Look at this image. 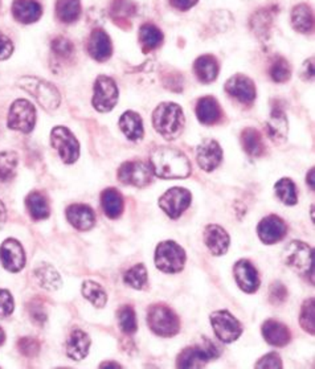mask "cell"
Wrapping results in <instances>:
<instances>
[{"mask_svg":"<svg viewBox=\"0 0 315 369\" xmlns=\"http://www.w3.org/2000/svg\"><path fill=\"white\" fill-rule=\"evenodd\" d=\"M13 43L11 38L0 32V61L7 60L13 56Z\"/></svg>","mask_w":315,"mask_h":369,"instance_id":"cell-51","label":"cell"},{"mask_svg":"<svg viewBox=\"0 0 315 369\" xmlns=\"http://www.w3.org/2000/svg\"><path fill=\"white\" fill-rule=\"evenodd\" d=\"M184 123L183 109L175 102H163L153 113L154 128L164 140H176L183 133Z\"/></svg>","mask_w":315,"mask_h":369,"instance_id":"cell-2","label":"cell"},{"mask_svg":"<svg viewBox=\"0 0 315 369\" xmlns=\"http://www.w3.org/2000/svg\"><path fill=\"white\" fill-rule=\"evenodd\" d=\"M17 162V153L13 151L0 153V181L8 183L15 178Z\"/></svg>","mask_w":315,"mask_h":369,"instance_id":"cell-40","label":"cell"},{"mask_svg":"<svg viewBox=\"0 0 315 369\" xmlns=\"http://www.w3.org/2000/svg\"><path fill=\"white\" fill-rule=\"evenodd\" d=\"M15 310L13 295L8 290L0 289V318L10 317Z\"/></svg>","mask_w":315,"mask_h":369,"instance_id":"cell-48","label":"cell"},{"mask_svg":"<svg viewBox=\"0 0 315 369\" xmlns=\"http://www.w3.org/2000/svg\"><path fill=\"white\" fill-rule=\"evenodd\" d=\"M191 202V192L182 187H174L159 197V206L167 216L176 220L190 208Z\"/></svg>","mask_w":315,"mask_h":369,"instance_id":"cell-13","label":"cell"},{"mask_svg":"<svg viewBox=\"0 0 315 369\" xmlns=\"http://www.w3.org/2000/svg\"><path fill=\"white\" fill-rule=\"evenodd\" d=\"M82 295L97 308H104L107 303V294L104 287L94 280H85L82 283Z\"/></svg>","mask_w":315,"mask_h":369,"instance_id":"cell-38","label":"cell"},{"mask_svg":"<svg viewBox=\"0 0 315 369\" xmlns=\"http://www.w3.org/2000/svg\"><path fill=\"white\" fill-rule=\"evenodd\" d=\"M147 324L158 336L171 338L180 330V320L169 306L153 305L147 311Z\"/></svg>","mask_w":315,"mask_h":369,"instance_id":"cell-4","label":"cell"},{"mask_svg":"<svg viewBox=\"0 0 315 369\" xmlns=\"http://www.w3.org/2000/svg\"><path fill=\"white\" fill-rule=\"evenodd\" d=\"M17 85L29 93L39 102L40 106L48 112L56 110L61 102V96L57 88L45 80L38 77H23L19 80Z\"/></svg>","mask_w":315,"mask_h":369,"instance_id":"cell-3","label":"cell"},{"mask_svg":"<svg viewBox=\"0 0 315 369\" xmlns=\"http://www.w3.org/2000/svg\"><path fill=\"white\" fill-rule=\"evenodd\" d=\"M101 205L109 218H118L123 212V197L116 188H107L101 193Z\"/></svg>","mask_w":315,"mask_h":369,"instance_id":"cell-31","label":"cell"},{"mask_svg":"<svg viewBox=\"0 0 315 369\" xmlns=\"http://www.w3.org/2000/svg\"><path fill=\"white\" fill-rule=\"evenodd\" d=\"M51 48H52L53 54L61 60L70 59L75 53V47H73L72 41L69 38H63V36L53 38Z\"/></svg>","mask_w":315,"mask_h":369,"instance_id":"cell-45","label":"cell"},{"mask_svg":"<svg viewBox=\"0 0 315 369\" xmlns=\"http://www.w3.org/2000/svg\"><path fill=\"white\" fill-rule=\"evenodd\" d=\"M52 147L66 165H73L79 156V143L73 133L66 126H56L51 131Z\"/></svg>","mask_w":315,"mask_h":369,"instance_id":"cell-9","label":"cell"},{"mask_svg":"<svg viewBox=\"0 0 315 369\" xmlns=\"http://www.w3.org/2000/svg\"><path fill=\"white\" fill-rule=\"evenodd\" d=\"M139 43L142 47V51L145 53L154 51L159 48L163 43V32L157 26L151 23H146L139 29Z\"/></svg>","mask_w":315,"mask_h":369,"instance_id":"cell-35","label":"cell"},{"mask_svg":"<svg viewBox=\"0 0 315 369\" xmlns=\"http://www.w3.org/2000/svg\"><path fill=\"white\" fill-rule=\"evenodd\" d=\"M150 167L160 179H184L191 175V165L182 151L171 147H157L150 153Z\"/></svg>","mask_w":315,"mask_h":369,"instance_id":"cell-1","label":"cell"},{"mask_svg":"<svg viewBox=\"0 0 315 369\" xmlns=\"http://www.w3.org/2000/svg\"><path fill=\"white\" fill-rule=\"evenodd\" d=\"M266 131H268V137L276 144H281L288 140L289 123L286 114L281 106H273V110L266 122Z\"/></svg>","mask_w":315,"mask_h":369,"instance_id":"cell-21","label":"cell"},{"mask_svg":"<svg viewBox=\"0 0 315 369\" xmlns=\"http://www.w3.org/2000/svg\"><path fill=\"white\" fill-rule=\"evenodd\" d=\"M197 116L200 123L212 126L222 119L223 112L213 97H203L197 103Z\"/></svg>","mask_w":315,"mask_h":369,"instance_id":"cell-26","label":"cell"},{"mask_svg":"<svg viewBox=\"0 0 315 369\" xmlns=\"http://www.w3.org/2000/svg\"><path fill=\"white\" fill-rule=\"evenodd\" d=\"M6 220H7V209H6L4 204L1 203V200H0V229L6 224Z\"/></svg>","mask_w":315,"mask_h":369,"instance_id":"cell-53","label":"cell"},{"mask_svg":"<svg viewBox=\"0 0 315 369\" xmlns=\"http://www.w3.org/2000/svg\"><path fill=\"white\" fill-rule=\"evenodd\" d=\"M197 160L199 167L206 172L216 170L223 160V150L220 144L213 140H203L197 146Z\"/></svg>","mask_w":315,"mask_h":369,"instance_id":"cell-16","label":"cell"},{"mask_svg":"<svg viewBox=\"0 0 315 369\" xmlns=\"http://www.w3.org/2000/svg\"><path fill=\"white\" fill-rule=\"evenodd\" d=\"M270 78L277 84H285L291 77V66L289 61L284 57H277L269 68Z\"/></svg>","mask_w":315,"mask_h":369,"instance_id":"cell-43","label":"cell"},{"mask_svg":"<svg viewBox=\"0 0 315 369\" xmlns=\"http://www.w3.org/2000/svg\"><path fill=\"white\" fill-rule=\"evenodd\" d=\"M119 91L112 77L98 76L93 88V107L100 113L112 112L118 102Z\"/></svg>","mask_w":315,"mask_h":369,"instance_id":"cell-8","label":"cell"},{"mask_svg":"<svg viewBox=\"0 0 315 369\" xmlns=\"http://www.w3.org/2000/svg\"><path fill=\"white\" fill-rule=\"evenodd\" d=\"M203 239L206 246L210 249V253L216 257L224 255L228 252L231 239L226 230L217 224H210L204 228Z\"/></svg>","mask_w":315,"mask_h":369,"instance_id":"cell-20","label":"cell"},{"mask_svg":"<svg viewBox=\"0 0 315 369\" xmlns=\"http://www.w3.org/2000/svg\"><path fill=\"white\" fill-rule=\"evenodd\" d=\"M224 88L231 97L236 98L237 101L244 105H252L257 96L254 82L250 80L249 77L244 76V75H235L231 77L225 82Z\"/></svg>","mask_w":315,"mask_h":369,"instance_id":"cell-15","label":"cell"},{"mask_svg":"<svg viewBox=\"0 0 315 369\" xmlns=\"http://www.w3.org/2000/svg\"><path fill=\"white\" fill-rule=\"evenodd\" d=\"M256 368H282V360L277 352H270L256 363Z\"/></svg>","mask_w":315,"mask_h":369,"instance_id":"cell-49","label":"cell"},{"mask_svg":"<svg viewBox=\"0 0 315 369\" xmlns=\"http://www.w3.org/2000/svg\"><path fill=\"white\" fill-rule=\"evenodd\" d=\"M88 52L93 60L104 63L107 61L113 54V44L110 36L106 33L104 29L97 28L91 33V38L88 41Z\"/></svg>","mask_w":315,"mask_h":369,"instance_id":"cell-19","label":"cell"},{"mask_svg":"<svg viewBox=\"0 0 315 369\" xmlns=\"http://www.w3.org/2000/svg\"><path fill=\"white\" fill-rule=\"evenodd\" d=\"M286 233H288V227L285 221L276 215L263 217L257 227L259 239L266 245H273L281 241L286 236Z\"/></svg>","mask_w":315,"mask_h":369,"instance_id":"cell-18","label":"cell"},{"mask_svg":"<svg viewBox=\"0 0 315 369\" xmlns=\"http://www.w3.org/2000/svg\"><path fill=\"white\" fill-rule=\"evenodd\" d=\"M153 170L148 163L142 160H129L122 163L118 168L117 176L125 186H132L138 188L147 187L153 181Z\"/></svg>","mask_w":315,"mask_h":369,"instance_id":"cell-12","label":"cell"},{"mask_svg":"<svg viewBox=\"0 0 315 369\" xmlns=\"http://www.w3.org/2000/svg\"><path fill=\"white\" fill-rule=\"evenodd\" d=\"M137 13V7L132 0H114L110 8V16L113 22L119 27L126 24V28H130V20Z\"/></svg>","mask_w":315,"mask_h":369,"instance_id":"cell-33","label":"cell"},{"mask_svg":"<svg viewBox=\"0 0 315 369\" xmlns=\"http://www.w3.org/2000/svg\"><path fill=\"white\" fill-rule=\"evenodd\" d=\"M101 368H106V367H113V368H121V366H119L118 363H112V361H106V363H102L101 366H100Z\"/></svg>","mask_w":315,"mask_h":369,"instance_id":"cell-55","label":"cell"},{"mask_svg":"<svg viewBox=\"0 0 315 369\" xmlns=\"http://www.w3.org/2000/svg\"><path fill=\"white\" fill-rule=\"evenodd\" d=\"M288 289L279 280H275L269 287V302L273 306H279L285 303L288 299Z\"/></svg>","mask_w":315,"mask_h":369,"instance_id":"cell-46","label":"cell"},{"mask_svg":"<svg viewBox=\"0 0 315 369\" xmlns=\"http://www.w3.org/2000/svg\"><path fill=\"white\" fill-rule=\"evenodd\" d=\"M4 340H6V333H4V331H3L1 327H0V345L4 343Z\"/></svg>","mask_w":315,"mask_h":369,"instance_id":"cell-56","label":"cell"},{"mask_svg":"<svg viewBox=\"0 0 315 369\" xmlns=\"http://www.w3.org/2000/svg\"><path fill=\"white\" fill-rule=\"evenodd\" d=\"M26 205L29 216L33 220H45L51 215L49 203L47 197L41 192H31L26 199Z\"/></svg>","mask_w":315,"mask_h":369,"instance_id":"cell-34","label":"cell"},{"mask_svg":"<svg viewBox=\"0 0 315 369\" xmlns=\"http://www.w3.org/2000/svg\"><path fill=\"white\" fill-rule=\"evenodd\" d=\"M119 128L129 140L137 142L141 140L145 135L144 121L142 116L135 112H125L119 118Z\"/></svg>","mask_w":315,"mask_h":369,"instance_id":"cell-27","label":"cell"},{"mask_svg":"<svg viewBox=\"0 0 315 369\" xmlns=\"http://www.w3.org/2000/svg\"><path fill=\"white\" fill-rule=\"evenodd\" d=\"M155 266L163 273L175 274L182 271L185 264V252L175 241L160 242L155 249Z\"/></svg>","mask_w":315,"mask_h":369,"instance_id":"cell-6","label":"cell"},{"mask_svg":"<svg viewBox=\"0 0 315 369\" xmlns=\"http://www.w3.org/2000/svg\"><path fill=\"white\" fill-rule=\"evenodd\" d=\"M0 261L3 268L17 273L26 266V252L23 245L15 239H7L0 246Z\"/></svg>","mask_w":315,"mask_h":369,"instance_id":"cell-14","label":"cell"},{"mask_svg":"<svg viewBox=\"0 0 315 369\" xmlns=\"http://www.w3.org/2000/svg\"><path fill=\"white\" fill-rule=\"evenodd\" d=\"M285 264L301 276L313 273L314 269V250L306 242L291 241L284 252Z\"/></svg>","mask_w":315,"mask_h":369,"instance_id":"cell-7","label":"cell"},{"mask_svg":"<svg viewBox=\"0 0 315 369\" xmlns=\"http://www.w3.org/2000/svg\"><path fill=\"white\" fill-rule=\"evenodd\" d=\"M277 197L285 205H295L298 203V195L295 183L290 178L278 180L275 186Z\"/></svg>","mask_w":315,"mask_h":369,"instance_id":"cell-39","label":"cell"},{"mask_svg":"<svg viewBox=\"0 0 315 369\" xmlns=\"http://www.w3.org/2000/svg\"><path fill=\"white\" fill-rule=\"evenodd\" d=\"M7 125L11 130L28 134L36 125V109L26 100H16L8 112Z\"/></svg>","mask_w":315,"mask_h":369,"instance_id":"cell-11","label":"cell"},{"mask_svg":"<svg viewBox=\"0 0 315 369\" xmlns=\"http://www.w3.org/2000/svg\"><path fill=\"white\" fill-rule=\"evenodd\" d=\"M315 301L314 298H309L303 302L300 312V324L303 331L314 335L315 333Z\"/></svg>","mask_w":315,"mask_h":369,"instance_id":"cell-44","label":"cell"},{"mask_svg":"<svg viewBox=\"0 0 315 369\" xmlns=\"http://www.w3.org/2000/svg\"><path fill=\"white\" fill-rule=\"evenodd\" d=\"M222 355L220 348L208 339L204 343L195 344L184 348L176 359L178 368H203L207 363L219 359Z\"/></svg>","mask_w":315,"mask_h":369,"instance_id":"cell-5","label":"cell"},{"mask_svg":"<svg viewBox=\"0 0 315 369\" xmlns=\"http://www.w3.org/2000/svg\"><path fill=\"white\" fill-rule=\"evenodd\" d=\"M314 168H312L307 174V178H306V181H307V186H310V190L314 191Z\"/></svg>","mask_w":315,"mask_h":369,"instance_id":"cell-54","label":"cell"},{"mask_svg":"<svg viewBox=\"0 0 315 369\" xmlns=\"http://www.w3.org/2000/svg\"><path fill=\"white\" fill-rule=\"evenodd\" d=\"M118 318V324L121 331L126 335H132L137 332L138 323H137V315L132 306H122L117 312Z\"/></svg>","mask_w":315,"mask_h":369,"instance_id":"cell-42","label":"cell"},{"mask_svg":"<svg viewBox=\"0 0 315 369\" xmlns=\"http://www.w3.org/2000/svg\"><path fill=\"white\" fill-rule=\"evenodd\" d=\"M13 15L16 22L22 24H32L41 17L43 7L36 0H15Z\"/></svg>","mask_w":315,"mask_h":369,"instance_id":"cell-25","label":"cell"},{"mask_svg":"<svg viewBox=\"0 0 315 369\" xmlns=\"http://www.w3.org/2000/svg\"><path fill=\"white\" fill-rule=\"evenodd\" d=\"M241 144L244 151L252 158H260L265 153L263 135L256 128H245L241 133Z\"/></svg>","mask_w":315,"mask_h":369,"instance_id":"cell-32","label":"cell"},{"mask_svg":"<svg viewBox=\"0 0 315 369\" xmlns=\"http://www.w3.org/2000/svg\"><path fill=\"white\" fill-rule=\"evenodd\" d=\"M35 276H36V280L39 282L40 286L49 292L59 290L63 285L59 271L49 264L40 265L39 268L35 270Z\"/></svg>","mask_w":315,"mask_h":369,"instance_id":"cell-36","label":"cell"},{"mask_svg":"<svg viewBox=\"0 0 315 369\" xmlns=\"http://www.w3.org/2000/svg\"><path fill=\"white\" fill-rule=\"evenodd\" d=\"M66 218L73 228L82 232L92 229L95 224V215L92 208L85 204H72L68 206Z\"/></svg>","mask_w":315,"mask_h":369,"instance_id":"cell-22","label":"cell"},{"mask_svg":"<svg viewBox=\"0 0 315 369\" xmlns=\"http://www.w3.org/2000/svg\"><path fill=\"white\" fill-rule=\"evenodd\" d=\"M28 311H29L31 318L36 324L41 326V324H44L47 322V312H45L44 307L40 303L39 301L32 302V305H29V307H28Z\"/></svg>","mask_w":315,"mask_h":369,"instance_id":"cell-50","label":"cell"},{"mask_svg":"<svg viewBox=\"0 0 315 369\" xmlns=\"http://www.w3.org/2000/svg\"><path fill=\"white\" fill-rule=\"evenodd\" d=\"M291 26L300 33H312L314 28V15L307 4H298L291 11Z\"/></svg>","mask_w":315,"mask_h":369,"instance_id":"cell-29","label":"cell"},{"mask_svg":"<svg viewBox=\"0 0 315 369\" xmlns=\"http://www.w3.org/2000/svg\"><path fill=\"white\" fill-rule=\"evenodd\" d=\"M237 286L247 294L256 293L260 289V277L257 269L248 259H240L233 266Z\"/></svg>","mask_w":315,"mask_h":369,"instance_id":"cell-17","label":"cell"},{"mask_svg":"<svg viewBox=\"0 0 315 369\" xmlns=\"http://www.w3.org/2000/svg\"><path fill=\"white\" fill-rule=\"evenodd\" d=\"M91 344H92L91 336L86 332L76 329L70 332L69 338L66 339V355L72 360L81 361L88 356Z\"/></svg>","mask_w":315,"mask_h":369,"instance_id":"cell-23","label":"cell"},{"mask_svg":"<svg viewBox=\"0 0 315 369\" xmlns=\"http://www.w3.org/2000/svg\"><path fill=\"white\" fill-rule=\"evenodd\" d=\"M197 1L199 0H170L171 6L179 11H187L192 8L194 6H197Z\"/></svg>","mask_w":315,"mask_h":369,"instance_id":"cell-52","label":"cell"},{"mask_svg":"<svg viewBox=\"0 0 315 369\" xmlns=\"http://www.w3.org/2000/svg\"><path fill=\"white\" fill-rule=\"evenodd\" d=\"M273 16L269 10H260L254 13L250 19V29L254 36L261 41H266L272 35Z\"/></svg>","mask_w":315,"mask_h":369,"instance_id":"cell-30","label":"cell"},{"mask_svg":"<svg viewBox=\"0 0 315 369\" xmlns=\"http://www.w3.org/2000/svg\"><path fill=\"white\" fill-rule=\"evenodd\" d=\"M210 320L216 338L223 343H233L243 333L241 323L226 310L212 312Z\"/></svg>","mask_w":315,"mask_h":369,"instance_id":"cell-10","label":"cell"},{"mask_svg":"<svg viewBox=\"0 0 315 369\" xmlns=\"http://www.w3.org/2000/svg\"><path fill=\"white\" fill-rule=\"evenodd\" d=\"M123 282L135 290H144L147 286V269L144 264H137L129 269L125 276Z\"/></svg>","mask_w":315,"mask_h":369,"instance_id":"cell-41","label":"cell"},{"mask_svg":"<svg viewBox=\"0 0 315 369\" xmlns=\"http://www.w3.org/2000/svg\"><path fill=\"white\" fill-rule=\"evenodd\" d=\"M261 332L263 339L273 347H285L291 340L289 327L273 319H268L266 322H263Z\"/></svg>","mask_w":315,"mask_h":369,"instance_id":"cell-24","label":"cell"},{"mask_svg":"<svg viewBox=\"0 0 315 369\" xmlns=\"http://www.w3.org/2000/svg\"><path fill=\"white\" fill-rule=\"evenodd\" d=\"M17 348L22 355L26 357H36L40 352V343L35 338H22L17 342Z\"/></svg>","mask_w":315,"mask_h":369,"instance_id":"cell-47","label":"cell"},{"mask_svg":"<svg viewBox=\"0 0 315 369\" xmlns=\"http://www.w3.org/2000/svg\"><path fill=\"white\" fill-rule=\"evenodd\" d=\"M194 72L200 82L210 84L219 76V63L210 54L200 56L194 64Z\"/></svg>","mask_w":315,"mask_h":369,"instance_id":"cell-28","label":"cell"},{"mask_svg":"<svg viewBox=\"0 0 315 369\" xmlns=\"http://www.w3.org/2000/svg\"><path fill=\"white\" fill-rule=\"evenodd\" d=\"M82 13L79 0H57L56 15L61 23L72 24L77 22Z\"/></svg>","mask_w":315,"mask_h":369,"instance_id":"cell-37","label":"cell"}]
</instances>
